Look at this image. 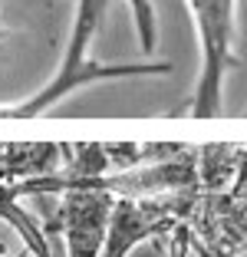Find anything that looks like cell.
Wrapping results in <instances>:
<instances>
[{
    "mask_svg": "<svg viewBox=\"0 0 247 257\" xmlns=\"http://www.w3.org/2000/svg\"><path fill=\"white\" fill-rule=\"evenodd\" d=\"M112 0H76L73 14V37L63 53V63L56 69L50 83L37 92L33 99H27L23 106L0 109V119H37L50 106H56L60 99H66L69 92H76L79 86L96 83V79H122V76H162L172 73V63H139V66H105V63L92 60V43H96L99 30H102L105 10Z\"/></svg>",
    "mask_w": 247,
    "mask_h": 257,
    "instance_id": "cell-1",
    "label": "cell"
},
{
    "mask_svg": "<svg viewBox=\"0 0 247 257\" xmlns=\"http://www.w3.org/2000/svg\"><path fill=\"white\" fill-rule=\"evenodd\" d=\"M185 224L191 250L201 257H240L247 250V145H240L234 182L221 191H198Z\"/></svg>",
    "mask_w": 247,
    "mask_h": 257,
    "instance_id": "cell-2",
    "label": "cell"
},
{
    "mask_svg": "<svg viewBox=\"0 0 247 257\" xmlns=\"http://www.w3.org/2000/svg\"><path fill=\"white\" fill-rule=\"evenodd\" d=\"M188 7L195 14L204 56L198 89L188 112L195 119H208V115L221 112L224 76L237 66V56H234V7H237V0H188Z\"/></svg>",
    "mask_w": 247,
    "mask_h": 257,
    "instance_id": "cell-3",
    "label": "cell"
},
{
    "mask_svg": "<svg viewBox=\"0 0 247 257\" xmlns=\"http://www.w3.org/2000/svg\"><path fill=\"white\" fill-rule=\"evenodd\" d=\"M112 195L92 188H66L63 204L56 218L46 224L43 234H63L66 241V257H99L102 250V234L109 221Z\"/></svg>",
    "mask_w": 247,
    "mask_h": 257,
    "instance_id": "cell-4",
    "label": "cell"
},
{
    "mask_svg": "<svg viewBox=\"0 0 247 257\" xmlns=\"http://www.w3.org/2000/svg\"><path fill=\"white\" fill-rule=\"evenodd\" d=\"M63 162L66 142H0V185L60 175Z\"/></svg>",
    "mask_w": 247,
    "mask_h": 257,
    "instance_id": "cell-5",
    "label": "cell"
},
{
    "mask_svg": "<svg viewBox=\"0 0 247 257\" xmlns=\"http://www.w3.org/2000/svg\"><path fill=\"white\" fill-rule=\"evenodd\" d=\"M53 178V175H50ZM50 178H33V182H14V185H0V221H7L17 234L23 237L27 250L33 257H53L50 254V241H46L43 227L20 208V198L27 195H50L53 182Z\"/></svg>",
    "mask_w": 247,
    "mask_h": 257,
    "instance_id": "cell-6",
    "label": "cell"
},
{
    "mask_svg": "<svg viewBox=\"0 0 247 257\" xmlns=\"http://www.w3.org/2000/svg\"><path fill=\"white\" fill-rule=\"evenodd\" d=\"M149 247H142L139 244V254L135 257H188V250H191V231H188V224L181 221V224H175L172 234H165L162 241H145Z\"/></svg>",
    "mask_w": 247,
    "mask_h": 257,
    "instance_id": "cell-7",
    "label": "cell"
},
{
    "mask_svg": "<svg viewBox=\"0 0 247 257\" xmlns=\"http://www.w3.org/2000/svg\"><path fill=\"white\" fill-rule=\"evenodd\" d=\"M0 257H30V250H17V254H7V250L0 247Z\"/></svg>",
    "mask_w": 247,
    "mask_h": 257,
    "instance_id": "cell-8",
    "label": "cell"
},
{
    "mask_svg": "<svg viewBox=\"0 0 247 257\" xmlns=\"http://www.w3.org/2000/svg\"><path fill=\"white\" fill-rule=\"evenodd\" d=\"M240 257H247V250H244V254H240Z\"/></svg>",
    "mask_w": 247,
    "mask_h": 257,
    "instance_id": "cell-9",
    "label": "cell"
}]
</instances>
